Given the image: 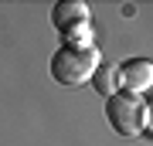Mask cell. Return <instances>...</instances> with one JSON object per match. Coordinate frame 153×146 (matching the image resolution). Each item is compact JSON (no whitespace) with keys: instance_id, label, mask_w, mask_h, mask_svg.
Listing matches in <instances>:
<instances>
[{"instance_id":"1","label":"cell","mask_w":153,"mask_h":146,"mask_svg":"<svg viewBox=\"0 0 153 146\" xmlns=\"http://www.w3.org/2000/svg\"><path fill=\"white\" fill-rule=\"evenodd\" d=\"M99 48H68V44H61V48L51 54V78L58 82V85H85L88 78H92V71L99 65Z\"/></svg>"},{"instance_id":"2","label":"cell","mask_w":153,"mask_h":146,"mask_svg":"<svg viewBox=\"0 0 153 146\" xmlns=\"http://www.w3.org/2000/svg\"><path fill=\"white\" fill-rule=\"evenodd\" d=\"M105 119L119 136H143L150 126V109L143 95H129V92H116L105 99Z\"/></svg>"},{"instance_id":"3","label":"cell","mask_w":153,"mask_h":146,"mask_svg":"<svg viewBox=\"0 0 153 146\" xmlns=\"http://www.w3.org/2000/svg\"><path fill=\"white\" fill-rule=\"evenodd\" d=\"M119 75V88L129 95H143L153 85V61L150 58H126L123 65H116Z\"/></svg>"},{"instance_id":"4","label":"cell","mask_w":153,"mask_h":146,"mask_svg":"<svg viewBox=\"0 0 153 146\" xmlns=\"http://www.w3.org/2000/svg\"><path fill=\"white\" fill-rule=\"evenodd\" d=\"M51 24H55V31L61 38L85 27L88 24V4H82V0H58L51 7Z\"/></svg>"},{"instance_id":"5","label":"cell","mask_w":153,"mask_h":146,"mask_svg":"<svg viewBox=\"0 0 153 146\" xmlns=\"http://www.w3.org/2000/svg\"><path fill=\"white\" fill-rule=\"evenodd\" d=\"M88 82H92L95 95H102V99H109V95L119 92V75H116V65H112V61H99Z\"/></svg>"}]
</instances>
